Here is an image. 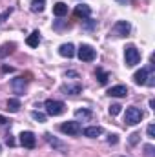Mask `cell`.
<instances>
[{
    "mask_svg": "<svg viewBox=\"0 0 155 157\" xmlns=\"http://www.w3.org/2000/svg\"><path fill=\"white\" fill-rule=\"evenodd\" d=\"M139 137H141V133H137V132L131 133V135H130V144H137V143H139Z\"/></svg>",
    "mask_w": 155,
    "mask_h": 157,
    "instance_id": "obj_25",
    "label": "cell"
},
{
    "mask_svg": "<svg viewBox=\"0 0 155 157\" xmlns=\"http://www.w3.org/2000/svg\"><path fill=\"white\" fill-rule=\"evenodd\" d=\"M78 59L82 60V62H91V60H95V57H97V51L89 46V44H82L80 48H78Z\"/></svg>",
    "mask_w": 155,
    "mask_h": 157,
    "instance_id": "obj_4",
    "label": "cell"
},
{
    "mask_svg": "<svg viewBox=\"0 0 155 157\" xmlns=\"http://www.w3.org/2000/svg\"><path fill=\"white\" fill-rule=\"evenodd\" d=\"M35 2H42V4H44V0H35Z\"/></svg>",
    "mask_w": 155,
    "mask_h": 157,
    "instance_id": "obj_33",
    "label": "cell"
},
{
    "mask_svg": "<svg viewBox=\"0 0 155 157\" xmlns=\"http://www.w3.org/2000/svg\"><path fill=\"white\" fill-rule=\"evenodd\" d=\"M53 15H55V17H64V15H68V6H66L64 2H57V4L53 6Z\"/></svg>",
    "mask_w": 155,
    "mask_h": 157,
    "instance_id": "obj_13",
    "label": "cell"
},
{
    "mask_svg": "<svg viewBox=\"0 0 155 157\" xmlns=\"http://www.w3.org/2000/svg\"><path fill=\"white\" fill-rule=\"evenodd\" d=\"M13 48H15V44H4L2 46V51H0V57H6L7 53H11Z\"/></svg>",
    "mask_w": 155,
    "mask_h": 157,
    "instance_id": "obj_21",
    "label": "cell"
},
{
    "mask_svg": "<svg viewBox=\"0 0 155 157\" xmlns=\"http://www.w3.org/2000/svg\"><path fill=\"white\" fill-rule=\"evenodd\" d=\"M31 117L35 119V121H39V122H46V115L40 113V112H31Z\"/></svg>",
    "mask_w": 155,
    "mask_h": 157,
    "instance_id": "obj_22",
    "label": "cell"
},
{
    "mask_svg": "<svg viewBox=\"0 0 155 157\" xmlns=\"http://www.w3.org/2000/svg\"><path fill=\"white\" fill-rule=\"evenodd\" d=\"M148 137H150V139H153V137H155V126H153V124H150V126H148Z\"/></svg>",
    "mask_w": 155,
    "mask_h": 157,
    "instance_id": "obj_26",
    "label": "cell"
},
{
    "mask_svg": "<svg viewBox=\"0 0 155 157\" xmlns=\"http://www.w3.org/2000/svg\"><path fill=\"white\" fill-rule=\"evenodd\" d=\"M66 77H78V75L75 73V71H68V73H66Z\"/></svg>",
    "mask_w": 155,
    "mask_h": 157,
    "instance_id": "obj_31",
    "label": "cell"
},
{
    "mask_svg": "<svg viewBox=\"0 0 155 157\" xmlns=\"http://www.w3.org/2000/svg\"><path fill=\"white\" fill-rule=\"evenodd\" d=\"M7 110L13 112V113H17V112L20 110V101H18V99H9V101H7Z\"/></svg>",
    "mask_w": 155,
    "mask_h": 157,
    "instance_id": "obj_18",
    "label": "cell"
},
{
    "mask_svg": "<svg viewBox=\"0 0 155 157\" xmlns=\"http://www.w3.org/2000/svg\"><path fill=\"white\" fill-rule=\"evenodd\" d=\"M75 117L82 119V121H88V119H91V112L86 110V108H82V110H77V112H75Z\"/></svg>",
    "mask_w": 155,
    "mask_h": 157,
    "instance_id": "obj_19",
    "label": "cell"
},
{
    "mask_svg": "<svg viewBox=\"0 0 155 157\" xmlns=\"http://www.w3.org/2000/svg\"><path fill=\"white\" fill-rule=\"evenodd\" d=\"M141 121H142V112H141L139 108L130 106V108L126 110V115H124V122H126V124L135 126V124H139Z\"/></svg>",
    "mask_w": 155,
    "mask_h": 157,
    "instance_id": "obj_3",
    "label": "cell"
},
{
    "mask_svg": "<svg viewBox=\"0 0 155 157\" xmlns=\"http://www.w3.org/2000/svg\"><path fill=\"white\" fill-rule=\"evenodd\" d=\"M7 122H9L7 119L4 117V115H0V124H7Z\"/></svg>",
    "mask_w": 155,
    "mask_h": 157,
    "instance_id": "obj_29",
    "label": "cell"
},
{
    "mask_svg": "<svg viewBox=\"0 0 155 157\" xmlns=\"http://www.w3.org/2000/svg\"><path fill=\"white\" fill-rule=\"evenodd\" d=\"M100 133H102V128H100V126H88V128L84 130V135H86V137H91V139H93V137H99Z\"/></svg>",
    "mask_w": 155,
    "mask_h": 157,
    "instance_id": "obj_16",
    "label": "cell"
},
{
    "mask_svg": "<svg viewBox=\"0 0 155 157\" xmlns=\"http://www.w3.org/2000/svg\"><path fill=\"white\" fill-rule=\"evenodd\" d=\"M26 42H28V46H29V48H37V46L40 44V33H39V31H33V33L28 37Z\"/></svg>",
    "mask_w": 155,
    "mask_h": 157,
    "instance_id": "obj_17",
    "label": "cell"
},
{
    "mask_svg": "<svg viewBox=\"0 0 155 157\" xmlns=\"http://www.w3.org/2000/svg\"><path fill=\"white\" fill-rule=\"evenodd\" d=\"M59 53H60L62 57H66V59H71V57L75 55V46H73V44H62V46L59 48Z\"/></svg>",
    "mask_w": 155,
    "mask_h": 157,
    "instance_id": "obj_11",
    "label": "cell"
},
{
    "mask_svg": "<svg viewBox=\"0 0 155 157\" xmlns=\"http://www.w3.org/2000/svg\"><path fill=\"white\" fill-rule=\"evenodd\" d=\"M64 112H66V104L62 101H53V99H47L46 101V113L47 115L57 117V115H62Z\"/></svg>",
    "mask_w": 155,
    "mask_h": 157,
    "instance_id": "obj_2",
    "label": "cell"
},
{
    "mask_svg": "<svg viewBox=\"0 0 155 157\" xmlns=\"http://www.w3.org/2000/svg\"><path fill=\"white\" fill-rule=\"evenodd\" d=\"M73 15H75L77 18L86 20V18H89V15H91V9H89V6H86V4H80V6H77V7H75Z\"/></svg>",
    "mask_w": 155,
    "mask_h": 157,
    "instance_id": "obj_9",
    "label": "cell"
},
{
    "mask_svg": "<svg viewBox=\"0 0 155 157\" xmlns=\"http://www.w3.org/2000/svg\"><path fill=\"white\" fill-rule=\"evenodd\" d=\"M9 15H11V9H7V11H6L4 15H0V24H2V20H4L6 17H9Z\"/></svg>",
    "mask_w": 155,
    "mask_h": 157,
    "instance_id": "obj_28",
    "label": "cell"
},
{
    "mask_svg": "<svg viewBox=\"0 0 155 157\" xmlns=\"http://www.w3.org/2000/svg\"><path fill=\"white\" fill-rule=\"evenodd\" d=\"M20 144L24 146V148H35V144H37V139H35V133L33 132H22L20 133Z\"/></svg>",
    "mask_w": 155,
    "mask_h": 157,
    "instance_id": "obj_8",
    "label": "cell"
},
{
    "mask_svg": "<svg viewBox=\"0 0 155 157\" xmlns=\"http://www.w3.org/2000/svg\"><path fill=\"white\" fill-rule=\"evenodd\" d=\"M60 132L68 133V135H78L80 133V124L77 121H68V122L60 124Z\"/></svg>",
    "mask_w": 155,
    "mask_h": 157,
    "instance_id": "obj_7",
    "label": "cell"
},
{
    "mask_svg": "<svg viewBox=\"0 0 155 157\" xmlns=\"http://www.w3.org/2000/svg\"><path fill=\"white\" fill-rule=\"evenodd\" d=\"M146 78H148V70H139V71H135V75H133V82L135 84H146Z\"/></svg>",
    "mask_w": 155,
    "mask_h": 157,
    "instance_id": "obj_12",
    "label": "cell"
},
{
    "mask_svg": "<svg viewBox=\"0 0 155 157\" xmlns=\"http://www.w3.org/2000/svg\"><path fill=\"white\" fill-rule=\"evenodd\" d=\"M144 150H146V154H148L150 157L153 155V146H152V144H146V146H144Z\"/></svg>",
    "mask_w": 155,
    "mask_h": 157,
    "instance_id": "obj_27",
    "label": "cell"
},
{
    "mask_svg": "<svg viewBox=\"0 0 155 157\" xmlns=\"http://www.w3.org/2000/svg\"><path fill=\"white\" fill-rule=\"evenodd\" d=\"M28 80H29V78H24V75H20V77H15L13 80H11V88H13V91H15L17 95H24Z\"/></svg>",
    "mask_w": 155,
    "mask_h": 157,
    "instance_id": "obj_5",
    "label": "cell"
},
{
    "mask_svg": "<svg viewBox=\"0 0 155 157\" xmlns=\"http://www.w3.org/2000/svg\"><path fill=\"white\" fill-rule=\"evenodd\" d=\"M124 60H126V66H135V64H139V60H141V53H139V49L133 46V44H130V46H126L124 48Z\"/></svg>",
    "mask_w": 155,
    "mask_h": 157,
    "instance_id": "obj_1",
    "label": "cell"
},
{
    "mask_svg": "<svg viewBox=\"0 0 155 157\" xmlns=\"http://www.w3.org/2000/svg\"><path fill=\"white\" fill-rule=\"evenodd\" d=\"M62 91L68 95H77V93H80L82 91V86L80 84H66V86H62Z\"/></svg>",
    "mask_w": 155,
    "mask_h": 157,
    "instance_id": "obj_15",
    "label": "cell"
},
{
    "mask_svg": "<svg viewBox=\"0 0 155 157\" xmlns=\"http://www.w3.org/2000/svg\"><path fill=\"white\" fill-rule=\"evenodd\" d=\"M119 2H122V4H128V2H131V0H119Z\"/></svg>",
    "mask_w": 155,
    "mask_h": 157,
    "instance_id": "obj_32",
    "label": "cell"
},
{
    "mask_svg": "<svg viewBox=\"0 0 155 157\" xmlns=\"http://www.w3.org/2000/svg\"><path fill=\"white\" fill-rule=\"evenodd\" d=\"M97 78H99V84H102V86H104V84L108 82V78H110V75H108L106 71H102V70L99 68V70H97Z\"/></svg>",
    "mask_w": 155,
    "mask_h": 157,
    "instance_id": "obj_20",
    "label": "cell"
},
{
    "mask_svg": "<svg viewBox=\"0 0 155 157\" xmlns=\"http://www.w3.org/2000/svg\"><path fill=\"white\" fill-rule=\"evenodd\" d=\"M122 157H124V155H122Z\"/></svg>",
    "mask_w": 155,
    "mask_h": 157,
    "instance_id": "obj_34",
    "label": "cell"
},
{
    "mask_svg": "<svg viewBox=\"0 0 155 157\" xmlns=\"http://www.w3.org/2000/svg\"><path fill=\"white\" fill-rule=\"evenodd\" d=\"M120 113V106L119 104H112L110 106V115H119Z\"/></svg>",
    "mask_w": 155,
    "mask_h": 157,
    "instance_id": "obj_24",
    "label": "cell"
},
{
    "mask_svg": "<svg viewBox=\"0 0 155 157\" xmlns=\"http://www.w3.org/2000/svg\"><path fill=\"white\" fill-rule=\"evenodd\" d=\"M46 141L49 143V146H53V148H57V150H66V144L60 143L59 139H55L51 133H46Z\"/></svg>",
    "mask_w": 155,
    "mask_h": 157,
    "instance_id": "obj_14",
    "label": "cell"
},
{
    "mask_svg": "<svg viewBox=\"0 0 155 157\" xmlns=\"http://www.w3.org/2000/svg\"><path fill=\"white\" fill-rule=\"evenodd\" d=\"M110 143H112V144H115V143H117V135H110Z\"/></svg>",
    "mask_w": 155,
    "mask_h": 157,
    "instance_id": "obj_30",
    "label": "cell"
},
{
    "mask_svg": "<svg viewBox=\"0 0 155 157\" xmlns=\"http://www.w3.org/2000/svg\"><path fill=\"white\" fill-rule=\"evenodd\" d=\"M130 29H131V26H130L126 20H119L115 26L112 28V33H113L115 37H126V35L130 33Z\"/></svg>",
    "mask_w": 155,
    "mask_h": 157,
    "instance_id": "obj_6",
    "label": "cell"
},
{
    "mask_svg": "<svg viewBox=\"0 0 155 157\" xmlns=\"http://www.w3.org/2000/svg\"><path fill=\"white\" fill-rule=\"evenodd\" d=\"M31 11H35V13H40V11H44V4H42V2H35V4L31 6Z\"/></svg>",
    "mask_w": 155,
    "mask_h": 157,
    "instance_id": "obj_23",
    "label": "cell"
},
{
    "mask_svg": "<svg viewBox=\"0 0 155 157\" xmlns=\"http://www.w3.org/2000/svg\"><path fill=\"white\" fill-rule=\"evenodd\" d=\"M108 95H110V97H126V95H128V88L122 86V84L113 86V88L108 90Z\"/></svg>",
    "mask_w": 155,
    "mask_h": 157,
    "instance_id": "obj_10",
    "label": "cell"
}]
</instances>
